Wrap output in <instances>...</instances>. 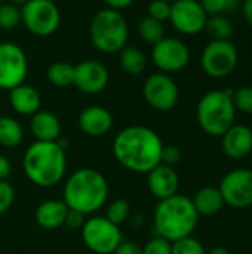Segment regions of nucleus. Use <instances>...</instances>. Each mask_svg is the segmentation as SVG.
I'll return each mask as SVG.
<instances>
[{
  "label": "nucleus",
  "mask_w": 252,
  "mask_h": 254,
  "mask_svg": "<svg viewBox=\"0 0 252 254\" xmlns=\"http://www.w3.org/2000/svg\"><path fill=\"white\" fill-rule=\"evenodd\" d=\"M206 254H230V252L224 247H214L209 252H206Z\"/></svg>",
  "instance_id": "obj_42"
},
{
  "label": "nucleus",
  "mask_w": 252,
  "mask_h": 254,
  "mask_svg": "<svg viewBox=\"0 0 252 254\" xmlns=\"http://www.w3.org/2000/svg\"><path fill=\"white\" fill-rule=\"evenodd\" d=\"M221 147L229 159H245L252 152V129L242 124L232 125L221 135Z\"/></svg>",
  "instance_id": "obj_16"
},
{
  "label": "nucleus",
  "mask_w": 252,
  "mask_h": 254,
  "mask_svg": "<svg viewBox=\"0 0 252 254\" xmlns=\"http://www.w3.org/2000/svg\"><path fill=\"white\" fill-rule=\"evenodd\" d=\"M238 61L239 54L232 40H211L201 55L202 70L214 79H223L232 74Z\"/></svg>",
  "instance_id": "obj_9"
},
{
  "label": "nucleus",
  "mask_w": 252,
  "mask_h": 254,
  "mask_svg": "<svg viewBox=\"0 0 252 254\" xmlns=\"http://www.w3.org/2000/svg\"><path fill=\"white\" fill-rule=\"evenodd\" d=\"M181 159V150L177 146H163L162 150V164L165 165H171L174 167L175 164H178Z\"/></svg>",
  "instance_id": "obj_36"
},
{
  "label": "nucleus",
  "mask_w": 252,
  "mask_h": 254,
  "mask_svg": "<svg viewBox=\"0 0 252 254\" xmlns=\"http://www.w3.org/2000/svg\"><path fill=\"white\" fill-rule=\"evenodd\" d=\"M154 65L166 74L178 73L187 67L190 61L189 46L177 37H163L151 49Z\"/></svg>",
  "instance_id": "obj_13"
},
{
  "label": "nucleus",
  "mask_w": 252,
  "mask_h": 254,
  "mask_svg": "<svg viewBox=\"0 0 252 254\" xmlns=\"http://www.w3.org/2000/svg\"><path fill=\"white\" fill-rule=\"evenodd\" d=\"M28 73L27 55L13 42L0 43V89L10 91L24 83Z\"/></svg>",
  "instance_id": "obj_10"
},
{
  "label": "nucleus",
  "mask_w": 252,
  "mask_h": 254,
  "mask_svg": "<svg viewBox=\"0 0 252 254\" xmlns=\"http://www.w3.org/2000/svg\"><path fill=\"white\" fill-rule=\"evenodd\" d=\"M208 16L211 15H226L227 12L239 6V0H199Z\"/></svg>",
  "instance_id": "obj_31"
},
{
  "label": "nucleus",
  "mask_w": 252,
  "mask_h": 254,
  "mask_svg": "<svg viewBox=\"0 0 252 254\" xmlns=\"http://www.w3.org/2000/svg\"><path fill=\"white\" fill-rule=\"evenodd\" d=\"M30 129L37 141H56L61 134V124L52 112L39 110L31 116Z\"/></svg>",
  "instance_id": "obj_20"
},
{
  "label": "nucleus",
  "mask_w": 252,
  "mask_h": 254,
  "mask_svg": "<svg viewBox=\"0 0 252 254\" xmlns=\"http://www.w3.org/2000/svg\"><path fill=\"white\" fill-rule=\"evenodd\" d=\"M171 254H206V250L198 238L190 235L171 243Z\"/></svg>",
  "instance_id": "obj_28"
},
{
  "label": "nucleus",
  "mask_w": 252,
  "mask_h": 254,
  "mask_svg": "<svg viewBox=\"0 0 252 254\" xmlns=\"http://www.w3.org/2000/svg\"><path fill=\"white\" fill-rule=\"evenodd\" d=\"M153 223L157 237L174 243L193 235L199 223V214L192 198L177 193L157 202L153 213Z\"/></svg>",
  "instance_id": "obj_3"
},
{
  "label": "nucleus",
  "mask_w": 252,
  "mask_h": 254,
  "mask_svg": "<svg viewBox=\"0 0 252 254\" xmlns=\"http://www.w3.org/2000/svg\"><path fill=\"white\" fill-rule=\"evenodd\" d=\"M9 103L18 115L33 116L40 110L42 98L37 89L30 85L21 83L9 91Z\"/></svg>",
  "instance_id": "obj_19"
},
{
  "label": "nucleus",
  "mask_w": 252,
  "mask_h": 254,
  "mask_svg": "<svg viewBox=\"0 0 252 254\" xmlns=\"http://www.w3.org/2000/svg\"><path fill=\"white\" fill-rule=\"evenodd\" d=\"M135 0H104V3L110 7V9H114V10H122L128 6H131Z\"/></svg>",
  "instance_id": "obj_40"
},
{
  "label": "nucleus",
  "mask_w": 252,
  "mask_h": 254,
  "mask_svg": "<svg viewBox=\"0 0 252 254\" xmlns=\"http://www.w3.org/2000/svg\"><path fill=\"white\" fill-rule=\"evenodd\" d=\"M143 94L147 104L157 112L172 110L180 98L177 82L166 73H154L147 77L143 86Z\"/></svg>",
  "instance_id": "obj_11"
},
{
  "label": "nucleus",
  "mask_w": 252,
  "mask_h": 254,
  "mask_svg": "<svg viewBox=\"0 0 252 254\" xmlns=\"http://www.w3.org/2000/svg\"><path fill=\"white\" fill-rule=\"evenodd\" d=\"M67 213H68V207L65 205L64 201L48 199L37 207L34 217L40 228L50 231V229L61 228L64 225Z\"/></svg>",
  "instance_id": "obj_21"
},
{
  "label": "nucleus",
  "mask_w": 252,
  "mask_h": 254,
  "mask_svg": "<svg viewBox=\"0 0 252 254\" xmlns=\"http://www.w3.org/2000/svg\"><path fill=\"white\" fill-rule=\"evenodd\" d=\"M13 4H24V3H27L28 0H10Z\"/></svg>",
  "instance_id": "obj_43"
},
{
  "label": "nucleus",
  "mask_w": 252,
  "mask_h": 254,
  "mask_svg": "<svg viewBox=\"0 0 252 254\" xmlns=\"http://www.w3.org/2000/svg\"><path fill=\"white\" fill-rule=\"evenodd\" d=\"M129 214H131V205L128 201L125 199H116L113 202L108 204L107 207V219L114 223V225H122L125 223L128 219H129Z\"/></svg>",
  "instance_id": "obj_30"
},
{
  "label": "nucleus",
  "mask_w": 252,
  "mask_h": 254,
  "mask_svg": "<svg viewBox=\"0 0 252 254\" xmlns=\"http://www.w3.org/2000/svg\"><path fill=\"white\" fill-rule=\"evenodd\" d=\"M236 112L252 115V86H241L232 92Z\"/></svg>",
  "instance_id": "obj_32"
},
{
  "label": "nucleus",
  "mask_w": 252,
  "mask_h": 254,
  "mask_svg": "<svg viewBox=\"0 0 252 254\" xmlns=\"http://www.w3.org/2000/svg\"><path fill=\"white\" fill-rule=\"evenodd\" d=\"M89 36L98 51L104 54L120 52L128 42V22L119 10L101 9L91 21Z\"/></svg>",
  "instance_id": "obj_6"
},
{
  "label": "nucleus",
  "mask_w": 252,
  "mask_h": 254,
  "mask_svg": "<svg viewBox=\"0 0 252 254\" xmlns=\"http://www.w3.org/2000/svg\"><path fill=\"white\" fill-rule=\"evenodd\" d=\"M48 80L58 88H67L73 85L74 79V65L64 63V61H56L52 65H49L46 71Z\"/></svg>",
  "instance_id": "obj_26"
},
{
  "label": "nucleus",
  "mask_w": 252,
  "mask_h": 254,
  "mask_svg": "<svg viewBox=\"0 0 252 254\" xmlns=\"http://www.w3.org/2000/svg\"><path fill=\"white\" fill-rule=\"evenodd\" d=\"M218 189L226 205L238 210L252 207V170L236 168L229 171L220 182Z\"/></svg>",
  "instance_id": "obj_12"
},
{
  "label": "nucleus",
  "mask_w": 252,
  "mask_h": 254,
  "mask_svg": "<svg viewBox=\"0 0 252 254\" xmlns=\"http://www.w3.org/2000/svg\"><path fill=\"white\" fill-rule=\"evenodd\" d=\"M119 63L128 74H140L147 64L146 55L135 46H125L119 52Z\"/></svg>",
  "instance_id": "obj_24"
},
{
  "label": "nucleus",
  "mask_w": 252,
  "mask_h": 254,
  "mask_svg": "<svg viewBox=\"0 0 252 254\" xmlns=\"http://www.w3.org/2000/svg\"><path fill=\"white\" fill-rule=\"evenodd\" d=\"M242 15L245 18V21L252 25V0H244L242 3Z\"/></svg>",
  "instance_id": "obj_41"
},
{
  "label": "nucleus",
  "mask_w": 252,
  "mask_h": 254,
  "mask_svg": "<svg viewBox=\"0 0 252 254\" xmlns=\"http://www.w3.org/2000/svg\"><path fill=\"white\" fill-rule=\"evenodd\" d=\"M22 170L28 180L39 188H53L65 176L67 158L58 141H34L22 158Z\"/></svg>",
  "instance_id": "obj_2"
},
{
  "label": "nucleus",
  "mask_w": 252,
  "mask_h": 254,
  "mask_svg": "<svg viewBox=\"0 0 252 254\" xmlns=\"http://www.w3.org/2000/svg\"><path fill=\"white\" fill-rule=\"evenodd\" d=\"M143 254H171V241L154 237L143 247Z\"/></svg>",
  "instance_id": "obj_34"
},
{
  "label": "nucleus",
  "mask_w": 252,
  "mask_h": 254,
  "mask_svg": "<svg viewBox=\"0 0 252 254\" xmlns=\"http://www.w3.org/2000/svg\"><path fill=\"white\" fill-rule=\"evenodd\" d=\"M203 31L211 40H230L233 36V25L226 15H211L206 19Z\"/></svg>",
  "instance_id": "obj_25"
},
{
  "label": "nucleus",
  "mask_w": 252,
  "mask_h": 254,
  "mask_svg": "<svg viewBox=\"0 0 252 254\" xmlns=\"http://www.w3.org/2000/svg\"><path fill=\"white\" fill-rule=\"evenodd\" d=\"M147 186L150 193L160 199H166L178 193L180 177L174 167L159 164L150 173H147Z\"/></svg>",
  "instance_id": "obj_17"
},
{
  "label": "nucleus",
  "mask_w": 252,
  "mask_h": 254,
  "mask_svg": "<svg viewBox=\"0 0 252 254\" xmlns=\"http://www.w3.org/2000/svg\"><path fill=\"white\" fill-rule=\"evenodd\" d=\"M192 202L199 216H215L226 205L218 186L201 188L192 198Z\"/></svg>",
  "instance_id": "obj_22"
},
{
  "label": "nucleus",
  "mask_w": 252,
  "mask_h": 254,
  "mask_svg": "<svg viewBox=\"0 0 252 254\" xmlns=\"http://www.w3.org/2000/svg\"><path fill=\"white\" fill-rule=\"evenodd\" d=\"M208 15L199 0H175L171 3L169 21L172 27L186 36H195L203 31Z\"/></svg>",
  "instance_id": "obj_14"
},
{
  "label": "nucleus",
  "mask_w": 252,
  "mask_h": 254,
  "mask_svg": "<svg viewBox=\"0 0 252 254\" xmlns=\"http://www.w3.org/2000/svg\"><path fill=\"white\" fill-rule=\"evenodd\" d=\"M10 161L4 155H0V180H7V177L10 176Z\"/></svg>",
  "instance_id": "obj_39"
},
{
  "label": "nucleus",
  "mask_w": 252,
  "mask_h": 254,
  "mask_svg": "<svg viewBox=\"0 0 252 254\" xmlns=\"http://www.w3.org/2000/svg\"><path fill=\"white\" fill-rule=\"evenodd\" d=\"M79 128L89 137L105 135L113 127L111 113L101 106H89L79 115Z\"/></svg>",
  "instance_id": "obj_18"
},
{
  "label": "nucleus",
  "mask_w": 252,
  "mask_h": 254,
  "mask_svg": "<svg viewBox=\"0 0 252 254\" xmlns=\"http://www.w3.org/2000/svg\"><path fill=\"white\" fill-rule=\"evenodd\" d=\"M169 15H171V3L163 1V0H153L149 4V16L150 18H153L159 22H163V21L169 19Z\"/></svg>",
  "instance_id": "obj_33"
},
{
  "label": "nucleus",
  "mask_w": 252,
  "mask_h": 254,
  "mask_svg": "<svg viewBox=\"0 0 252 254\" xmlns=\"http://www.w3.org/2000/svg\"><path fill=\"white\" fill-rule=\"evenodd\" d=\"M163 141L156 131L143 125L123 128L113 140V156L126 170L147 174L162 164Z\"/></svg>",
  "instance_id": "obj_1"
},
{
  "label": "nucleus",
  "mask_w": 252,
  "mask_h": 254,
  "mask_svg": "<svg viewBox=\"0 0 252 254\" xmlns=\"http://www.w3.org/2000/svg\"><path fill=\"white\" fill-rule=\"evenodd\" d=\"M163 1H168V3H174L175 0H163Z\"/></svg>",
  "instance_id": "obj_44"
},
{
  "label": "nucleus",
  "mask_w": 252,
  "mask_h": 254,
  "mask_svg": "<svg viewBox=\"0 0 252 254\" xmlns=\"http://www.w3.org/2000/svg\"><path fill=\"white\" fill-rule=\"evenodd\" d=\"M83 223H85V214H82L79 211H74V210H68L65 222H64V225L67 228H70V229H82Z\"/></svg>",
  "instance_id": "obj_37"
},
{
  "label": "nucleus",
  "mask_w": 252,
  "mask_h": 254,
  "mask_svg": "<svg viewBox=\"0 0 252 254\" xmlns=\"http://www.w3.org/2000/svg\"><path fill=\"white\" fill-rule=\"evenodd\" d=\"M0 116H1V115H0Z\"/></svg>",
  "instance_id": "obj_46"
},
{
  "label": "nucleus",
  "mask_w": 252,
  "mask_h": 254,
  "mask_svg": "<svg viewBox=\"0 0 252 254\" xmlns=\"http://www.w3.org/2000/svg\"><path fill=\"white\" fill-rule=\"evenodd\" d=\"M0 4H1V0H0Z\"/></svg>",
  "instance_id": "obj_45"
},
{
  "label": "nucleus",
  "mask_w": 252,
  "mask_h": 254,
  "mask_svg": "<svg viewBox=\"0 0 252 254\" xmlns=\"http://www.w3.org/2000/svg\"><path fill=\"white\" fill-rule=\"evenodd\" d=\"M24 129L21 124L10 116H0V146L12 149L21 144Z\"/></svg>",
  "instance_id": "obj_23"
},
{
  "label": "nucleus",
  "mask_w": 252,
  "mask_h": 254,
  "mask_svg": "<svg viewBox=\"0 0 252 254\" xmlns=\"http://www.w3.org/2000/svg\"><path fill=\"white\" fill-rule=\"evenodd\" d=\"M21 24V9L13 3L0 4V28L12 30Z\"/></svg>",
  "instance_id": "obj_29"
},
{
  "label": "nucleus",
  "mask_w": 252,
  "mask_h": 254,
  "mask_svg": "<svg viewBox=\"0 0 252 254\" xmlns=\"http://www.w3.org/2000/svg\"><path fill=\"white\" fill-rule=\"evenodd\" d=\"M15 201V190L7 180H0V214L6 213Z\"/></svg>",
  "instance_id": "obj_35"
},
{
  "label": "nucleus",
  "mask_w": 252,
  "mask_h": 254,
  "mask_svg": "<svg viewBox=\"0 0 252 254\" xmlns=\"http://www.w3.org/2000/svg\"><path fill=\"white\" fill-rule=\"evenodd\" d=\"M80 231L85 246L95 254H113L123 241L119 226L101 216L85 220Z\"/></svg>",
  "instance_id": "obj_8"
},
{
  "label": "nucleus",
  "mask_w": 252,
  "mask_h": 254,
  "mask_svg": "<svg viewBox=\"0 0 252 254\" xmlns=\"http://www.w3.org/2000/svg\"><path fill=\"white\" fill-rule=\"evenodd\" d=\"M108 198L105 177L94 168L76 170L64 185V202L68 210L92 214L104 207Z\"/></svg>",
  "instance_id": "obj_4"
},
{
  "label": "nucleus",
  "mask_w": 252,
  "mask_h": 254,
  "mask_svg": "<svg viewBox=\"0 0 252 254\" xmlns=\"http://www.w3.org/2000/svg\"><path fill=\"white\" fill-rule=\"evenodd\" d=\"M232 89H214L206 92L198 103L196 118L203 132L211 137H221L235 125L236 109Z\"/></svg>",
  "instance_id": "obj_5"
},
{
  "label": "nucleus",
  "mask_w": 252,
  "mask_h": 254,
  "mask_svg": "<svg viewBox=\"0 0 252 254\" xmlns=\"http://www.w3.org/2000/svg\"><path fill=\"white\" fill-rule=\"evenodd\" d=\"M73 85L85 94H98L108 85V70L98 61H82L74 65Z\"/></svg>",
  "instance_id": "obj_15"
},
{
  "label": "nucleus",
  "mask_w": 252,
  "mask_h": 254,
  "mask_svg": "<svg viewBox=\"0 0 252 254\" xmlns=\"http://www.w3.org/2000/svg\"><path fill=\"white\" fill-rule=\"evenodd\" d=\"M21 24L31 34L48 37L58 30L61 13L52 0H28L21 7Z\"/></svg>",
  "instance_id": "obj_7"
},
{
  "label": "nucleus",
  "mask_w": 252,
  "mask_h": 254,
  "mask_svg": "<svg viewBox=\"0 0 252 254\" xmlns=\"http://www.w3.org/2000/svg\"><path fill=\"white\" fill-rule=\"evenodd\" d=\"M138 34L144 42H147L150 45H156L159 40H162L165 37V30H163L162 22H159L147 15V16L141 18L138 22Z\"/></svg>",
  "instance_id": "obj_27"
},
{
  "label": "nucleus",
  "mask_w": 252,
  "mask_h": 254,
  "mask_svg": "<svg viewBox=\"0 0 252 254\" xmlns=\"http://www.w3.org/2000/svg\"><path fill=\"white\" fill-rule=\"evenodd\" d=\"M113 254H143V247L134 241H122Z\"/></svg>",
  "instance_id": "obj_38"
}]
</instances>
